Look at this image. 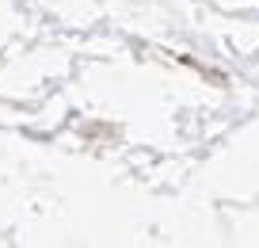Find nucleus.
I'll list each match as a JSON object with an SVG mask.
<instances>
[]
</instances>
